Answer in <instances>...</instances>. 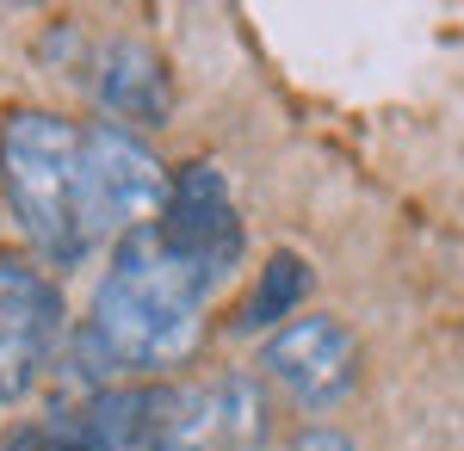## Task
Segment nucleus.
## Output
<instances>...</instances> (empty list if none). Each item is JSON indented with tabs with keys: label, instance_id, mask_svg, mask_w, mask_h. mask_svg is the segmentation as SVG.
<instances>
[{
	"label": "nucleus",
	"instance_id": "obj_2",
	"mask_svg": "<svg viewBox=\"0 0 464 451\" xmlns=\"http://www.w3.org/2000/svg\"><path fill=\"white\" fill-rule=\"evenodd\" d=\"M74 149H81V124H69L50 105H13L0 118V198L37 266H69L81 254Z\"/></svg>",
	"mask_w": 464,
	"mask_h": 451
},
{
	"label": "nucleus",
	"instance_id": "obj_4",
	"mask_svg": "<svg viewBox=\"0 0 464 451\" xmlns=\"http://www.w3.org/2000/svg\"><path fill=\"white\" fill-rule=\"evenodd\" d=\"M69 341L63 284L25 247H0V402H25Z\"/></svg>",
	"mask_w": 464,
	"mask_h": 451
},
{
	"label": "nucleus",
	"instance_id": "obj_8",
	"mask_svg": "<svg viewBox=\"0 0 464 451\" xmlns=\"http://www.w3.org/2000/svg\"><path fill=\"white\" fill-rule=\"evenodd\" d=\"M310 284H316L310 260L291 254V247H273V254L260 260V273H254V291L242 297V310H236V334H279L285 321L304 315Z\"/></svg>",
	"mask_w": 464,
	"mask_h": 451
},
{
	"label": "nucleus",
	"instance_id": "obj_9",
	"mask_svg": "<svg viewBox=\"0 0 464 451\" xmlns=\"http://www.w3.org/2000/svg\"><path fill=\"white\" fill-rule=\"evenodd\" d=\"M0 451H74V433H69V415H44V420H25L13 427Z\"/></svg>",
	"mask_w": 464,
	"mask_h": 451
},
{
	"label": "nucleus",
	"instance_id": "obj_7",
	"mask_svg": "<svg viewBox=\"0 0 464 451\" xmlns=\"http://www.w3.org/2000/svg\"><path fill=\"white\" fill-rule=\"evenodd\" d=\"M93 105H100V124H118V130H161L174 118V74L155 56V43L143 37H111L106 50L93 56Z\"/></svg>",
	"mask_w": 464,
	"mask_h": 451
},
{
	"label": "nucleus",
	"instance_id": "obj_3",
	"mask_svg": "<svg viewBox=\"0 0 464 451\" xmlns=\"http://www.w3.org/2000/svg\"><path fill=\"white\" fill-rule=\"evenodd\" d=\"M168 168L143 137L118 130V124H81L74 149V229L87 242H124L130 229H143L161 210Z\"/></svg>",
	"mask_w": 464,
	"mask_h": 451
},
{
	"label": "nucleus",
	"instance_id": "obj_6",
	"mask_svg": "<svg viewBox=\"0 0 464 451\" xmlns=\"http://www.w3.org/2000/svg\"><path fill=\"white\" fill-rule=\"evenodd\" d=\"M260 365L297 408H334L359 383V341L334 315H297L266 341Z\"/></svg>",
	"mask_w": 464,
	"mask_h": 451
},
{
	"label": "nucleus",
	"instance_id": "obj_5",
	"mask_svg": "<svg viewBox=\"0 0 464 451\" xmlns=\"http://www.w3.org/2000/svg\"><path fill=\"white\" fill-rule=\"evenodd\" d=\"M149 229L174 247L192 273H205L223 291L242 254H248V235H242V210L229 198V179L217 161H186L168 174V192H161V210L149 216Z\"/></svg>",
	"mask_w": 464,
	"mask_h": 451
},
{
	"label": "nucleus",
	"instance_id": "obj_10",
	"mask_svg": "<svg viewBox=\"0 0 464 451\" xmlns=\"http://www.w3.org/2000/svg\"><path fill=\"white\" fill-rule=\"evenodd\" d=\"M285 451H359V446L347 439V433H334V427H304Z\"/></svg>",
	"mask_w": 464,
	"mask_h": 451
},
{
	"label": "nucleus",
	"instance_id": "obj_1",
	"mask_svg": "<svg viewBox=\"0 0 464 451\" xmlns=\"http://www.w3.org/2000/svg\"><path fill=\"white\" fill-rule=\"evenodd\" d=\"M217 284L192 273L155 229H130L124 242H111L106 278L93 291V315L74 328L69 341V371L93 389H106L118 371H168L205 334Z\"/></svg>",
	"mask_w": 464,
	"mask_h": 451
}]
</instances>
